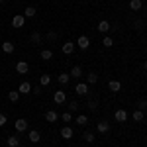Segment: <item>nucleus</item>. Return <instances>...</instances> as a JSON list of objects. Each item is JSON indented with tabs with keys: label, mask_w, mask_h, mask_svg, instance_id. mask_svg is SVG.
Segmentation results:
<instances>
[{
	"label": "nucleus",
	"mask_w": 147,
	"mask_h": 147,
	"mask_svg": "<svg viewBox=\"0 0 147 147\" xmlns=\"http://www.w3.org/2000/svg\"><path fill=\"white\" fill-rule=\"evenodd\" d=\"M131 118H134L136 122H143V110H136V112L131 114Z\"/></svg>",
	"instance_id": "obj_26"
},
{
	"label": "nucleus",
	"mask_w": 147,
	"mask_h": 147,
	"mask_svg": "<svg viewBox=\"0 0 147 147\" xmlns=\"http://www.w3.org/2000/svg\"><path fill=\"white\" fill-rule=\"evenodd\" d=\"M2 125H6V116H4V114H0V127H2Z\"/></svg>",
	"instance_id": "obj_35"
},
{
	"label": "nucleus",
	"mask_w": 147,
	"mask_h": 147,
	"mask_svg": "<svg viewBox=\"0 0 147 147\" xmlns=\"http://www.w3.org/2000/svg\"><path fill=\"white\" fill-rule=\"evenodd\" d=\"M6 143H8V147H18V145H20V137L8 136V137H6Z\"/></svg>",
	"instance_id": "obj_13"
},
{
	"label": "nucleus",
	"mask_w": 147,
	"mask_h": 147,
	"mask_svg": "<svg viewBox=\"0 0 147 147\" xmlns=\"http://www.w3.org/2000/svg\"><path fill=\"white\" fill-rule=\"evenodd\" d=\"M28 129V120H24V118H20V120H16V131H26Z\"/></svg>",
	"instance_id": "obj_4"
},
{
	"label": "nucleus",
	"mask_w": 147,
	"mask_h": 147,
	"mask_svg": "<svg viewBox=\"0 0 147 147\" xmlns=\"http://www.w3.org/2000/svg\"><path fill=\"white\" fill-rule=\"evenodd\" d=\"M110 30H112V28H110V22H106V20H102V22L98 24V32H100V34H108Z\"/></svg>",
	"instance_id": "obj_10"
},
{
	"label": "nucleus",
	"mask_w": 147,
	"mask_h": 147,
	"mask_svg": "<svg viewBox=\"0 0 147 147\" xmlns=\"http://www.w3.org/2000/svg\"><path fill=\"white\" fill-rule=\"evenodd\" d=\"M14 49H16V47H14L12 41H4V43H2V51H4V53H14Z\"/></svg>",
	"instance_id": "obj_19"
},
{
	"label": "nucleus",
	"mask_w": 147,
	"mask_h": 147,
	"mask_svg": "<svg viewBox=\"0 0 147 147\" xmlns=\"http://www.w3.org/2000/svg\"><path fill=\"white\" fill-rule=\"evenodd\" d=\"M53 100H55V104H65V102H67V94H65V90H55Z\"/></svg>",
	"instance_id": "obj_1"
},
{
	"label": "nucleus",
	"mask_w": 147,
	"mask_h": 147,
	"mask_svg": "<svg viewBox=\"0 0 147 147\" xmlns=\"http://www.w3.org/2000/svg\"><path fill=\"white\" fill-rule=\"evenodd\" d=\"M35 16V8L34 6H28L26 10H24V18H34Z\"/></svg>",
	"instance_id": "obj_23"
},
{
	"label": "nucleus",
	"mask_w": 147,
	"mask_h": 147,
	"mask_svg": "<svg viewBox=\"0 0 147 147\" xmlns=\"http://www.w3.org/2000/svg\"><path fill=\"white\" fill-rule=\"evenodd\" d=\"M30 39H32V41H34V43H39V41H41V35L37 34V32H34V34H32V37H30Z\"/></svg>",
	"instance_id": "obj_30"
},
{
	"label": "nucleus",
	"mask_w": 147,
	"mask_h": 147,
	"mask_svg": "<svg viewBox=\"0 0 147 147\" xmlns=\"http://www.w3.org/2000/svg\"><path fill=\"white\" fill-rule=\"evenodd\" d=\"M137 106H139V110H147V98H141L137 102Z\"/></svg>",
	"instance_id": "obj_31"
},
{
	"label": "nucleus",
	"mask_w": 147,
	"mask_h": 147,
	"mask_svg": "<svg viewBox=\"0 0 147 147\" xmlns=\"http://www.w3.org/2000/svg\"><path fill=\"white\" fill-rule=\"evenodd\" d=\"M28 71H30V65H28L26 61H18V63H16V73H18V75H26Z\"/></svg>",
	"instance_id": "obj_2"
},
{
	"label": "nucleus",
	"mask_w": 147,
	"mask_h": 147,
	"mask_svg": "<svg viewBox=\"0 0 147 147\" xmlns=\"http://www.w3.org/2000/svg\"><path fill=\"white\" fill-rule=\"evenodd\" d=\"M114 118H116V122H125L127 120V112L125 110H116Z\"/></svg>",
	"instance_id": "obj_11"
},
{
	"label": "nucleus",
	"mask_w": 147,
	"mask_h": 147,
	"mask_svg": "<svg viewBox=\"0 0 147 147\" xmlns=\"http://www.w3.org/2000/svg\"><path fill=\"white\" fill-rule=\"evenodd\" d=\"M24 24H26V18L20 16V14L12 18V26H14V28H24Z\"/></svg>",
	"instance_id": "obj_3"
},
{
	"label": "nucleus",
	"mask_w": 147,
	"mask_h": 147,
	"mask_svg": "<svg viewBox=\"0 0 147 147\" xmlns=\"http://www.w3.org/2000/svg\"><path fill=\"white\" fill-rule=\"evenodd\" d=\"M69 75H71L73 79H80V77H82V69H80L79 65H77V67H73V69H71V73H69Z\"/></svg>",
	"instance_id": "obj_18"
},
{
	"label": "nucleus",
	"mask_w": 147,
	"mask_h": 147,
	"mask_svg": "<svg viewBox=\"0 0 147 147\" xmlns=\"http://www.w3.org/2000/svg\"><path fill=\"white\" fill-rule=\"evenodd\" d=\"M73 51H75V43H73V41H65V43H63V53H65V55H71Z\"/></svg>",
	"instance_id": "obj_12"
},
{
	"label": "nucleus",
	"mask_w": 147,
	"mask_h": 147,
	"mask_svg": "<svg viewBox=\"0 0 147 147\" xmlns=\"http://www.w3.org/2000/svg\"><path fill=\"white\" fill-rule=\"evenodd\" d=\"M145 90H147V86H145Z\"/></svg>",
	"instance_id": "obj_39"
},
{
	"label": "nucleus",
	"mask_w": 147,
	"mask_h": 147,
	"mask_svg": "<svg viewBox=\"0 0 147 147\" xmlns=\"http://www.w3.org/2000/svg\"><path fill=\"white\" fill-rule=\"evenodd\" d=\"M69 110H71V112H75V110H79V102H71V104H69Z\"/></svg>",
	"instance_id": "obj_33"
},
{
	"label": "nucleus",
	"mask_w": 147,
	"mask_h": 147,
	"mask_svg": "<svg viewBox=\"0 0 147 147\" xmlns=\"http://www.w3.org/2000/svg\"><path fill=\"white\" fill-rule=\"evenodd\" d=\"M61 137L63 139H73V127H69V125L61 127Z\"/></svg>",
	"instance_id": "obj_8"
},
{
	"label": "nucleus",
	"mask_w": 147,
	"mask_h": 147,
	"mask_svg": "<svg viewBox=\"0 0 147 147\" xmlns=\"http://www.w3.org/2000/svg\"><path fill=\"white\" fill-rule=\"evenodd\" d=\"M75 92L80 94V96H84L86 92H88V84H84V82H79L77 86H75Z\"/></svg>",
	"instance_id": "obj_7"
},
{
	"label": "nucleus",
	"mask_w": 147,
	"mask_h": 147,
	"mask_svg": "<svg viewBox=\"0 0 147 147\" xmlns=\"http://www.w3.org/2000/svg\"><path fill=\"white\" fill-rule=\"evenodd\" d=\"M96 127H98V131H100V134H106V131L110 129V124H108V122H98Z\"/></svg>",
	"instance_id": "obj_21"
},
{
	"label": "nucleus",
	"mask_w": 147,
	"mask_h": 147,
	"mask_svg": "<svg viewBox=\"0 0 147 147\" xmlns=\"http://www.w3.org/2000/svg\"><path fill=\"white\" fill-rule=\"evenodd\" d=\"M145 51H147V49H145Z\"/></svg>",
	"instance_id": "obj_40"
},
{
	"label": "nucleus",
	"mask_w": 147,
	"mask_h": 147,
	"mask_svg": "<svg viewBox=\"0 0 147 147\" xmlns=\"http://www.w3.org/2000/svg\"><path fill=\"white\" fill-rule=\"evenodd\" d=\"M45 120L49 122V124H53V122L59 120V114H57L55 110H47V112H45Z\"/></svg>",
	"instance_id": "obj_5"
},
{
	"label": "nucleus",
	"mask_w": 147,
	"mask_h": 147,
	"mask_svg": "<svg viewBox=\"0 0 147 147\" xmlns=\"http://www.w3.org/2000/svg\"><path fill=\"white\" fill-rule=\"evenodd\" d=\"M143 67H145V71H147V61H145V65H143Z\"/></svg>",
	"instance_id": "obj_37"
},
{
	"label": "nucleus",
	"mask_w": 147,
	"mask_h": 147,
	"mask_svg": "<svg viewBox=\"0 0 147 147\" xmlns=\"http://www.w3.org/2000/svg\"><path fill=\"white\" fill-rule=\"evenodd\" d=\"M108 88L112 92H120L122 90V82H120V80H110V82H108Z\"/></svg>",
	"instance_id": "obj_9"
},
{
	"label": "nucleus",
	"mask_w": 147,
	"mask_h": 147,
	"mask_svg": "<svg viewBox=\"0 0 147 147\" xmlns=\"http://www.w3.org/2000/svg\"><path fill=\"white\" fill-rule=\"evenodd\" d=\"M57 80H59V84L65 86V84H69V80H71V75H69V73H61V75L57 77Z\"/></svg>",
	"instance_id": "obj_15"
},
{
	"label": "nucleus",
	"mask_w": 147,
	"mask_h": 147,
	"mask_svg": "<svg viewBox=\"0 0 147 147\" xmlns=\"http://www.w3.org/2000/svg\"><path fill=\"white\" fill-rule=\"evenodd\" d=\"M18 92H20V94H30V92H32V84H30L28 80H24L22 84H20V88H18Z\"/></svg>",
	"instance_id": "obj_6"
},
{
	"label": "nucleus",
	"mask_w": 147,
	"mask_h": 147,
	"mask_svg": "<svg viewBox=\"0 0 147 147\" xmlns=\"http://www.w3.org/2000/svg\"><path fill=\"white\" fill-rule=\"evenodd\" d=\"M102 45H104V47H112V45H114L112 37H108V35H106V37H104V39H102Z\"/></svg>",
	"instance_id": "obj_28"
},
{
	"label": "nucleus",
	"mask_w": 147,
	"mask_h": 147,
	"mask_svg": "<svg viewBox=\"0 0 147 147\" xmlns=\"http://www.w3.org/2000/svg\"><path fill=\"white\" fill-rule=\"evenodd\" d=\"M8 100H10V102H18V100H20V92H18V90H10V92H8Z\"/></svg>",
	"instance_id": "obj_22"
},
{
	"label": "nucleus",
	"mask_w": 147,
	"mask_h": 147,
	"mask_svg": "<svg viewBox=\"0 0 147 147\" xmlns=\"http://www.w3.org/2000/svg\"><path fill=\"white\" fill-rule=\"evenodd\" d=\"M129 8L134 12H139L143 8V2H141V0H131V2H129Z\"/></svg>",
	"instance_id": "obj_17"
},
{
	"label": "nucleus",
	"mask_w": 147,
	"mask_h": 147,
	"mask_svg": "<svg viewBox=\"0 0 147 147\" xmlns=\"http://www.w3.org/2000/svg\"><path fill=\"white\" fill-rule=\"evenodd\" d=\"M28 139H30L32 143H39V139H41V136H39V131H35V129H32V131H30V136H28Z\"/></svg>",
	"instance_id": "obj_16"
},
{
	"label": "nucleus",
	"mask_w": 147,
	"mask_h": 147,
	"mask_svg": "<svg viewBox=\"0 0 147 147\" xmlns=\"http://www.w3.org/2000/svg\"><path fill=\"white\" fill-rule=\"evenodd\" d=\"M32 92H34V94H41V84L35 86V88H32Z\"/></svg>",
	"instance_id": "obj_36"
},
{
	"label": "nucleus",
	"mask_w": 147,
	"mask_h": 147,
	"mask_svg": "<svg viewBox=\"0 0 147 147\" xmlns=\"http://www.w3.org/2000/svg\"><path fill=\"white\" fill-rule=\"evenodd\" d=\"M39 55H41V59H43V61H49V59L53 57V51H51V49H43Z\"/></svg>",
	"instance_id": "obj_24"
},
{
	"label": "nucleus",
	"mask_w": 147,
	"mask_h": 147,
	"mask_svg": "<svg viewBox=\"0 0 147 147\" xmlns=\"http://www.w3.org/2000/svg\"><path fill=\"white\" fill-rule=\"evenodd\" d=\"M39 84H41V86H49V84H51V77H49V75H41V77H39Z\"/></svg>",
	"instance_id": "obj_20"
},
{
	"label": "nucleus",
	"mask_w": 147,
	"mask_h": 147,
	"mask_svg": "<svg viewBox=\"0 0 147 147\" xmlns=\"http://www.w3.org/2000/svg\"><path fill=\"white\" fill-rule=\"evenodd\" d=\"M96 80H98V75L96 73H88L86 75V84H94Z\"/></svg>",
	"instance_id": "obj_25"
},
{
	"label": "nucleus",
	"mask_w": 147,
	"mask_h": 147,
	"mask_svg": "<svg viewBox=\"0 0 147 147\" xmlns=\"http://www.w3.org/2000/svg\"><path fill=\"white\" fill-rule=\"evenodd\" d=\"M84 141H86V143H92V141H94V134H92V131H86V134H84Z\"/></svg>",
	"instance_id": "obj_29"
},
{
	"label": "nucleus",
	"mask_w": 147,
	"mask_h": 147,
	"mask_svg": "<svg viewBox=\"0 0 147 147\" xmlns=\"http://www.w3.org/2000/svg\"><path fill=\"white\" fill-rule=\"evenodd\" d=\"M88 108H90V110H96V108H98V102H96V100H90V102H88Z\"/></svg>",
	"instance_id": "obj_34"
},
{
	"label": "nucleus",
	"mask_w": 147,
	"mask_h": 147,
	"mask_svg": "<svg viewBox=\"0 0 147 147\" xmlns=\"http://www.w3.org/2000/svg\"><path fill=\"white\" fill-rule=\"evenodd\" d=\"M61 120H63V122H71V120H73V116H71V112H63V116H61Z\"/></svg>",
	"instance_id": "obj_32"
},
{
	"label": "nucleus",
	"mask_w": 147,
	"mask_h": 147,
	"mask_svg": "<svg viewBox=\"0 0 147 147\" xmlns=\"http://www.w3.org/2000/svg\"><path fill=\"white\" fill-rule=\"evenodd\" d=\"M2 2H4V0H0V4H2Z\"/></svg>",
	"instance_id": "obj_38"
},
{
	"label": "nucleus",
	"mask_w": 147,
	"mask_h": 147,
	"mask_svg": "<svg viewBox=\"0 0 147 147\" xmlns=\"http://www.w3.org/2000/svg\"><path fill=\"white\" fill-rule=\"evenodd\" d=\"M88 45H90V39H88L86 35H80L79 37V47L80 49H88Z\"/></svg>",
	"instance_id": "obj_14"
},
{
	"label": "nucleus",
	"mask_w": 147,
	"mask_h": 147,
	"mask_svg": "<svg viewBox=\"0 0 147 147\" xmlns=\"http://www.w3.org/2000/svg\"><path fill=\"white\" fill-rule=\"evenodd\" d=\"M77 124L79 125H86L88 124V118H86L84 114H80V116H77Z\"/></svg>",
	"instance_id": "obj_27"
}]
</instances>
